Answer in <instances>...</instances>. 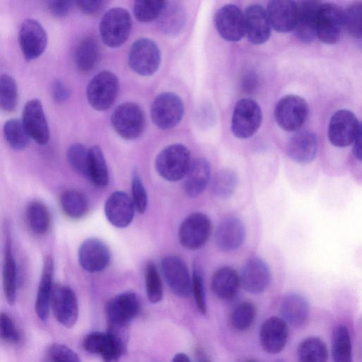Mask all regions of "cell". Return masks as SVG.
<instances>
[{
  "instance_id": "cell-1",
  "label": "cell",
  "mask_w": 362,
  "mask_h": 362,
  "mask_svg": "<svg viewBox=\"0 0 362 362\" xmlns=\"http://www.w3.org/2000/svg\"><path fill=\"white\" fill-rule=\"evenodd\" d=\"M126 328L108 326L106 332H93L83 341L84 349L99 355L104 362H117L126 351Z\"/></svg>"
},
{
  "instance_id": "cell-2",
  "label": "cell",
  "mask_w": 362,
  "mask_h": 362,
  "mask_svg": "<svg viewBox=\"0 0 362 362\" xmlns=\"http://www.w3.org/2000/svg\"><path fill=\"white\" fill-rule=\"evenodd\" d=\"M192 163L188 148L181 144L166 146L156 156L155 168L165 180L176 182L184 178Z\"/></svg>"
},
{
  "instance_id": "cell-3",
  "label": "cell",
  "mask_w": 362,
  "mask_h": 362,
  "mask_svg": "<svg viewBox=\"0 0 362 362\" xmlns=\"http://www.w3.org/2000/svg\"><path fill=\"white\" fill-rule=\"evenodd\" d=\"M132 21L129 11L115 7L108 10L102 17L99 30L103 42L112 48L119 47L128 39Z\"/></svg>"
},
{
  "instance_id": "cell-4",
  "label": "cell",
  "mask_w": 362,
  "mask_h": 362,
  "mask_svg": "<svg viewBox=\"0 0 362 362\" xmlns=\"http://www.w3.org/2000/svg\"><path fill=\"white\" fill-rule=\"evenodd\" d=\"M110 122L116 133L126 140L139 138L145 128V116L142 109L132 102L118 105L111 115Z\"/></svg>"
},
{
  "instance_id": "cell-5",
  "label": "cell",
  "mask_w": 362,
  "mask_h": 362,
  "mask_svg": "<svg viewBox=\"0 0 362 362\" xmlns=\"http://www.w3.org/2000/svg\"><path fill=\"white\" fill-rule=\"evenodd\" d=\"M119 92V81L115 74L104 70L95 75L86 88L90 105L98 111L109 109L115 101Z\"/></svg>"
},
{
  "instance_id": "cell-6",
  "label": "cell",
  "mask_w": 362,
  "mask_h": 362,
  "mask_svg": "<svg viewBox=\"0 0 362 362\" xmlns=\"http://www.w3.org/2000/svg\"><path fill=\"white\" fill-rule=\"evenodd\" d=\"M262 121V112L259 104L253 99L245 98L235 105L230 129L239 139H247L255 134Z\"/></svg>"
},
{
  "instance_id": "cell-7",
  "label": "cell",
  "mask_w": 362,
  "mask_h": 362,
  "mask_svg": "<svg viewBox=\"0 0 362 362\" xmlns=\"http://www.w3.org/2000/svg\"><path fill=\"white\" fill-rule=\"evenodd\" d=\"M183 115V102L179 95L172 92L160 93L151 107L152 121L160 129H170L176 127Z\"/></svg>"
},
{
  "instance_id": "cell-8",
  "label": "cell",
  "mask_w": 362,
  "mask_h": 362,
  "mask_svg": "<svg viewBox=\"0 0 362 362\" xmlns=\"http://www.w3.org/2000/svg\"><path fill=\"white\" fill-rule=\"evenodd\" d=\"M129 67L141 76H151L159 68L160 52L151 39L141 37L132 45L128 54Z\"/></svg>"
},
{
  "instance_id": "cell-9",
  "label": "cell",
  "mask_w": 362,
  "mask_h": 362,
  "mask_svg": "<svg viewBox=\"0 0 362 362\" xmlns=\"http://www.w3.org/2000/svg\"><path fill=\"white\" fill-rule=\"evenodd\" d=\"M308 113L306 101L296 95L282 98L276 104L274 118L277 124L284 130H298L305 122Z\"/></svg>"
},
{
  "instance_id": "cell-10",
  "label": "cell",
  "mask_w": 362,
  "mask_h": 362,
  "mask_svg": "<svg viewBox=\"0 0 362 362\" xmlns=\"http://www.w3.org/2000/svg\"><path fill=\"white\" fill-rule=\"evenodd\" d=\"M141 304L136 293L127 291L110 299L105 308L108 326L127 327L139 313Z\"/></svg>"
},
{
  "instance_id": "cell-11",
  "label": "cell",
  "mask_w": 362,
  "mask_h": 362,
  "mask_svg": "<svg viewBox=\"0 0 362 362\" xmlns=\"http://www.w3.org/2000/svg\"><path fill=\"white\" fill-rule=\"evenodd\" d=\"M211 232L209 218L203 213L196 212L189 215L182 221L179 228L178 238L185 248L194 250L205 245Z\"/></svg>"
},
{
  "instance_id": "cell-12",
  "label": "cell",
  "mask_w": 362,
  "mask_h": 362,
  "mask_svg": "<svg viewBox=\"0 0 362 362\" xmlns=\"http://www.w3.org/2000/svg\"><path fill=\"white\" fill-rule=\"evenodd\" d=\"M50 308L56 320L66 328L76 324L78 315V305L74 291L69 286L54 284Z\"/></svg>"
},
{
  "instance_id": "cell-13",
  "label": "cell",
  "mask_w": 362,
  "mask_h": 362,
  "mask_svg": "<svg viewBox=\"0 0 362 362\" xmlns=\"http://www.w3.org/2000/svg\"><path fill=\"white\" fill-rule=\"evenodd\" d=\"M359 123L355 115L347 110L336 112L329 123L328 139L334 147L344 148L354 143Z\"/></svg>"
},
{
  "instance_id": "cell-14",
  "label": "cell",
  "mask_w": 362,
  "mask_h": 362,
  "mask_svg": "<svg viewBox=\"0 0 362 362\" xmlns=\"http://www.w3.org/2000/svg\"><path fill=\"white\" fill-rule=\"evenodd\" d=\"M214 23L219 35L226 41H240L245 35L244 13L235 4H228L219 8Z\"/></svg>"
},
{
  "instance_id": "cell-15",
  "label": "cell",
  "mask_w": 362,
  "mask_h": 362,
  "mask_svg": "<svg viewBox=\"0 0 362 362\" xmlns=\"http://www.w3.org/2000/svg\"><path fill=\"white\" fill-rule=\"evenodd\" d=\"M18 42L24 58L27 61L34 60L41 56L46 49V31L38 21L27 18L21 25Z\"/></svg>"
},
{
  "instance_id": "cell-16",
  "label": "cell",
  "mask_w": 362,
  "mask_h": 362,
  "mask_svg": "<svg viewBox=\"0 0 362 362\" xmlns=\"http://www.w3.org/2000/svg\"><path fill=\"white\" fill-rule=\"evenodd\" d=\"M163 276L172 292L177 296L185 298L192 292V280L187 267L179 257L169 255L161 261Z\"/></svg>"
},
{
  "instance_id": "cell-17",
  "label": "cell",
  "mask_w": 362,
  "mask_h": 362,
  "mask_svg": "<svg viewBox=\"0 0 362 362\" xmlns=\"http://www.w3.org/2000/svg\"><path fill=\"white\" fill-rule=\"evenodd\" d=\"M21 121L30 138L37 144L45 145L48 142L49 127L42 105L38 99H32L25 103Z\"/></svg>"
},
{
  "instance_id": "cell-18",
  "label": "cell",
  "mask_w": 362,
  "mask_h": 362,
  "mask_svg": "<svg viewBox=\"0 0 362 362\" xmlns=\"http://www.w3.org/2000/svg\"><path fill=\"white\" fill-rule=\"evenodd\" d=\"M110 257V252L106 244L94 238L84 240L78 252L81 267L90 273L103 271L108 266Z\"/></svg>"
},
{
  "instance_id": "cell-19",
  "label": "cell",
  "mask_w": 362,
  "mask_h": 362,
  "mask_svg": "<svg viewBox=\"0 0 362 362\" xmlns=\"http://www.w3.org/2000/svg\"><path fill=\"white\" fill-rule=\"evenodd\" d=\"M344 26L343 12L336 5L322 4L317 16L316 36L327 44H334Z\"/></svg>"
},
{
  "instance_id": "cell-20",
  "label": "cell",
  "mask_w": 362,
  "mask_h": 362,
  "mask_svg": "<svg viewBox=\"0 0 362 362\" xmlns=\"http://www.w3.org/2000/svg\"><path fill=\"white\" fill-rule=\"evenodd\" d=\"M319 144L316 135L309 131L293 134L286 146V153L291 160L301 165L313 163L317 157Z\"/></svg>"
},
{
  "instance_id": "cell-21",
  "label": "cell",
  "mask_w": 362,
  "mask_h": 362,
  "mask_svg": "<svg viewBox=\"0 0 362 362\" xmlns=\"http://www.w3.org/2000/svg\"><path fill=\"white\" fill-rule=\"evenodd\" d=\"M288 334V324L283 318L271 317L260 327L259 338L261 346L268 354H279L284 349Z\"/></svg>"
},
{
  "instance_id": "cell-22",
  "label": "cell",
  "mask_w": 362,
  "mask_h": 362,
  "mask_svg": "<svg viewBox=\"0 0 362 362\" xmlns=\"http://www.w3.org/2000/svg\"><path fill=\"white\" fill-rule=\"evenodd\" d=\"M135 211L132 197L122 191L112 192L105 204V216L117 228L128 226L134 218Z\"/></svg>"
},
{
  "instance_id": "cell-23",
  "label": "cell",
  "mask_w": 362,
  "mask_h": 362,
  "mask_svg": "<svg viewBox=\"0 0 362 362\" xmlns=\"http://www.w3.org/2000/svg\"><path fill=\"white\" fill-rule=\"evenodd\" d=\"M245 35L254 45L267 42L271 34V25L267 11L259 4H252L244 12Z\"/></svg>"
},
{
  "instance_id": "cell-24",
  "label": "cell",
  "mask_w": 362,
  "mask_h": 362,
  "mask_svg": "<svg viewBox=\"0 0 362 362\" xmlns=\"http://www.w3.org/2000/svg\"><path fill=\"white\" fill-rule=\"evenodd\" d=\"M240 278V285L245 291L251 293H260L268 287L271 274L264 261L252 258L245 264Z\"/></svg>"
},
{
  "instance_id": "cell-25",
  "label": "cell",
  "mask_w": 362,
  "mask_h": 362,
  "mask_svg": "<svg viewBox=\"0 0 362 362\" xmlns=\"http://www.w3.org/2000/svg\"><path fill=\"white\" fill-rule=\"evenodd\" d=\"M321 3L315 1H301L298 4L294 32L304 43L312 42L316 36L317 16Z\"/></svg>"
},
{
  "instance_id": "cell-26",
  "label": "cell",
  "mask_w": 362,
  "mask_h": 362,
  "mask_svg": "<svg viewBox=\"0 0 362 362\" xmlns=\"http://www.w3.org/2000/svg\"><path fill=\"white\" fill-rule=\"evenodd\" d=\"M298 4L293 1L274 0L269 2L267 13L271 25L279 33H287L294 29Z\"/></svg>"
},
{
  "instance_id": "cell-27",
  "label": "cell",
  "mask_w": 362,
  "mask_h": 362,
  "mask_svg": "<svg viewBox=\"0 0 362 362\" xmlns=\"http://www.w3.org/2000/svg\"><path fill=\"white\" fill-rule=\"evenodd\" d=\"M245 238V230L242 221L236 217H228L218 226L215 241L218 247L226 252L240 247Z\"/></svg>"
},
{
  "instance_id": "cell-28",
  "label": "cell",
  "mask_w": 362,
  "mask_h": 362,
  "mask_svg": "<svg viewBox=\"0 0 362 362\" xmlns=\"http://www.w3.org/2000/svg\"><path fill=\"white\" fill-rule=\"evenodd\" d=\"M54 262L51 257L44 259L42 272L35 300V313L42 321L49 316L51 297L53 289Z\"/></svg>"
},
{
  "instance_id": "cell-29",
  "label": "cell",
  "mask_w": 362,
  "mask_h": 362,
  "mask_svg": "<svg viewBox=\"0 0 362 362\" xmlns=\"http://www.w3.org/2000/svg\"><path fill=\"white\" fill-rule=\"evenodd\" d=\"M309 311L308 300L299 293H288L281 302L280 313L282 318L293 327H302L307 322Z\"/></svg>"
},
{
  "instance_id": "cell-30",
  "label": "cell",
  "mask_w": 362,
  "mask_h": 362,
  "mask_svg": "<svg viewBox=\"0 0 362 362\" xmlns=\"http://www.w3.org/2000/svg\"><path fill=\"white\" fill-rule=\"evenodd\" d=\"M211 177L209 163L203 158L192 161L185 175L183 188L187 196L197 197L199 196L208 185Z\"/></svg>"
},
{
  "instance_id": "cell-31",
  "label": "cell",
  "mask_w": 362,
  "mask_h": 362,
  "mask_svg": "<svg viewBox=\"0 0 362 362\" xmlns=\"http://www.w3.org/2000/svg\"><path fill=\"white\" fill-rule=\"evenodd\" d=\"M240 285L239 274L230 267H223L216 270L211 281L214 293L218 298L225 300H231L236 296Z\"/></svg>"
},
{
  "instance_id": "cell-32",
  "label": "cell",
  "mask_w": 362,
  "mask_h": 362,
  "mask_svg": "<svg viewBox=\"0 0 362 362\" xmlns=\"http://www.w3.org/2000/svg\"><path fill=\"white\" fill-rule=\"evenodd\" d=\"M100 58L99 45L95 38L86 37L77 45L74 62L78 71L83 74L91 71Z\"/></svg>"
},
{
  "instance_id": "cell-33",
  "label": "cell",
  "mask_w": 362,
  "mask_h": 362,
  "mask_svg": "<svg viewBox=\"0 0 362 362\" xmlns=\"http://www.w3.org/2000/svg\"><path fill=\"white\" fill-rule=\"evenodd\" d=\"M186 21L185 11L179 3L166 1L158 18L160 29L167 35L178 34L184 28Z\"/></svg>"
},
{
  "instance_id": "cell-34",
  "label": "cell",
  "mask_w": 362,
  "mask_h": 362,
  "mask_svg": "<svg viewBox=\"0 0 362 362\" xmlns=\"http://www.w3.org/2000/svg\"><path fill=\"white\" fill-rule=\"evenodd\" d=\"M86 178L98 187H104L109 182V174L106 160L100 147L97 145H94L88 148Z\"/></svg>"
},
{
  "instance_id": "cell-35",
  "label": "cell",
  "mask_w": 362,
  "mask_h": 362,
  "mask_svg": "<svg viewBox=\"0 0 362 362\" xmlns=\"http://www.w3.org/2000/svg\"><path fill=\"white\" fill-rule=\"evenodd\" d=\"M2 276L6 299L8 303L12 305L14 304L16 298L17 270L8 238H7L6 243Z\"/></svg>"
},
{
  "instance_id": "cell-36",
  "label": "cell",
  "mask_w": 362,
  "mask_h": 362,
  "mask_svg": "<svg viewBox=\"0 0 362 362\" xmlns=\"http://www.w3.org/2000/svg\"><path fill=\"white\" fill-rule=\"evenodd\" d=\"M297 356L298 362H327L328 351L321 339L311 337L300 343Z\"/></svg>"
},
{
  "instance_id": "cell-37",
  "label": "cell",
  "mask_w": 362,
  "mask_h": 362,
  "mask_svg": "<svg viewBox=\"0 0 362 362\" xmlns=\"http://www.w3.org/2000/svg\"><path fill=\"white\" fill-rule=\"evenodd\" d=\"M26 221L29 228L35 233H46L51 223L48 209L42 202L33 201L27 206L25 211Z\"/></svg>"
},
{
  "instance_id": "cell-38",
  "label": "cell",
  "mask_w": 362,
  "mask_h": 362,
  "mask_svg": "<svg viewBox=\"0 0 362 362\" xmlns=\"http://www.w3.org/2000/svg\"><path fill=\"white\" fill-rule=\"evenodd\" d=\"M332 355L334 362H352L351 340L347 327L339 325L332 339Z\"/></svg>"
},
{
  "instance_id": "cell-39",
  "label": "cell",
  "mask_w": 362,
  "mask_h": 362,
  "mask_svg": "<svg viewBox=\"0 0 362 362\" xmlns=\"http://www.w3.org/2000/svg\"><path fill=\"white\" fill-rule=\"evenodd\" d=\"M60 204L63 212L68 217L74 219L83 217L88 208L86 196L76 189L64 191L60 197Z\"/></svg>"
},
{
  "instance_id": "cell-40",
  "label": "cell",
  "mask_w": 362,
  "mask_h": 362,
  "mask_svg": "<svg viewBox=\"0 0 362 362\" xmlns=\"http://www.w3.org/2000/svg\"><path fill=\"white\" fill-rule=\"evenodd\" d=\"M238 183V177L234 170L229 168L221 169L212 178L211 192L218 198L227 199L234 193Z\"/></svg>"
},
{
  "instance_id": "cell-41",
  "label": "cell",
  "mask_w": 362,
  "mask_h": 362,
  "mask_svg": "<svg viewBox=\"0 0 362 362\" xmlns=\"http://www.w3.org/2000/svg\"><path fill=\"white\" fill-rule=\"evenodd\" d=\"M3 132L7 143L12 148L20 151L27 146L30 136L21 120L16 118L7 120L4 124Z\"/></svg>"
},
{
  "instance_id": "cell-42",
  "label": "cell",
  "mask_w": 362,
  "mask_h": 362,
  "mask_svg": "<svg viewBox=\"0 0 362 362\" xmlns=\"http://www.w3.org/2000/svg\"><path fill=\"white\" fill-rule=\"evenodd\" d=\"M18 104V88L15 79L7 74L0 76V105L5 112H13Z\"/></svg>"
},
{
  "instance_id": "cell-43",
  "label": "cell",
  "mask_w": 362,
  "mask_h": 362,
  "mask_svg": "<svg viewBox=\"0 0 362 362\" xmlns=\"http://www.w3.org/2000/svg\"><path fill=\"white\" fill-rule=\"evenodd\" d=\"M146 293L152 303L160 302L163 296L162 281L156 265L148 262L145 267Z\"/></svg>"
},
{
  "instance_id": "cell-44",
  "label": "cell",
  "mask_w": 362,
  "mask_h": 362,
  "mask_svg": "<svg viewBox=\"0 0 362 362\" xmlns=\"http://www.w3.org/2000/svg\"><path fill=\"white\" fill-rule=\"evenodd\" d=\"M256 315L255 305L250 302L238 304L231 312L230 321L238 331H245L252 324Z\"/></svg>"
},
{
  "instance_id": "cell-45",
  "label": "cell",
  "mask_w": 362,
  "mask_h": 362,
  "mask_svg": "<svg viewBox=\"0 0 362 362\" xmlns=\"http://www.w3.org/2000/svg\"><path fill=\"white\" fill-rule=\"evenodd\" d=\"M165 4V1H136L134 4L133 13L139 21L151 22L158 19Z\"/></svg>"
},
{
  "instance_id": "cell-46",
  "label": "cell",
  "mask_w": 362,
  "mask_h": 362,
  "mask_svg": "<svg viewBox=\"0 0 362 362\" xmlns=\"http://www.w3.org/2000/svg\"><path fill=\"white\" fill-rule=\"evenodd\" d=\"M344 26L350 35L362 39V3L349 5L343 12Z\"/></svg>"
},
{
  "instance_id": "cell-47",
  "label": "cell",
  "mask_w": 362,
  "mask_h": 362,
  "mask_svg": "<svg viewBox=\"0 0 362 362\" xmlns=\"http://www.w3.org/2000/svg\"><path fill=\"white\" fill-rule=\"evenodd\" d=\"M66 157L69 164L78 173L87 177L88 149L79 143L69 146Z\"/></svg>"
},
{
  "instance_id": "cell-48",
  "label": "cell",
  "mask_w": 362,
  "mask_h": 362,
  "mask_svg": "<svg viewBox=\"0 0 362 362\" xmlns=\"http://www.w3.org/2000/svg\"><path fill=\"white\" fill-rule=\"evenodd\" d=\"M192 291L199 312L205 315L206 313V302L204 286L203 274L199 263L195 261L193 265L192 279Z\"/></svg>"
},
{
  "instance_id": "cell-49",
  "label": "cell",
  "mask_w": 362,
  "mask_h": 362,
  "mask_svg": "<svg viewBox=\"0 0 362 362\" xmlns=\"http://www.w3.org/2000/svg\"><path fill=\"white\" fill-rule=\"evenodd\" d=\"M352 156L354 165L350 168L352 179L358 184L362 185V122L353 143Z\"/></svg>"
},
{
  "instance_id": "cell-50",
  "label": "cell",
  "mask_w": 362,
  "mask_h": 362,
  "mask_svg": "<svg viewBox=\"0 0 362 362\" xmlns=\"http://www.w3.org/2000/svg\"><path fill=\"white\" fill-rule=\"evenodd\" d=\"M132 199L136 211L139 214L146 211L148 206V196L139 175L134 171L132 177Z\"/></svg>"
},
{
  "instance_id": "cell-51",
  "label": "cell",
  "mask_w": 362,
  "mask_h": 362,
  "mask_svg": "<svg viewBox=\"0 0 362 362\" xmlns=\"http://www.w3.org/2000/svg\"><path fill=\"white\" fill-rule=\"evenodd\" d=\"M0 335L4 341L10 344H18L21 340V334L14 322L4 313L0 315Z\"/></svg>"
},
{
  "instance_id": "cell-52",
  "label": "cell",
  "mask_w": 362,
  "mask_h": 362,
  "mask_svg": "<svg viewBox=\"0 0 362 362\" xmlns=\"http://www.w3.org/2000/svg\"><path fill=\"white\" fill-rule=\"evenodd\" d=\"M48 355L52 362H81L78 356L64 344H54L50 346Z\"/></svg>"
},
{
  "instance_id": "cell-53",
  "label": "cell",
  "mask_w": 362,
  "mask_h": 362,
  "mask_svg": "<svg viewBox=\"0 0 362 362\" xmlns=\"http://www.w3.org/2000/svg\"><path fill=\"white\" fill-rule=\"evenodd\" d=\"M76 2L71 1H50L47 3L49 11L56 17H65L72 11Z\"/></svg>"
},
{
  "instance_id": "cell-54",
  "label": "cell",
  "mask_w": 362,
  "mask_h": 362,
  "mask_svg": "<svg viewBox=\"0 0 362 362\" xmlns=\"http://www.w3.org/2000/svg\"><path fill=\"white\" fill-rule=\"evenodd\" d=\"M105 1H78L76 6L87 16H94L99 13L105 7Z\"/></svg>"
},
{
  "instance_id": "cell-55",
  "label": "cell",
  "mask_w": 362,
  "mask_h": 362,
  "mask_svg": "<svg viewBox=\"0 0 362 362\" xmlns=\"http://www.w3.org/2000/svg\"><path fill=\"white\" fill-rule=\"evenodd\" d=\"M51 94L57 103H63L69 99L70 90L62 81L56 80L52 84Z\"/></svg>"
},
{
  "instance_id": "cell-56",
  "label": "cell",
  "mask_w": 362,
  "mask_h": 362,
  "mask_svg": "<svg viewBox=\"0 0 362 362\" xmlns=\"http://www.w3.org/2000/svg\"><path fill=\"white\" fill-rule=\"evenodd\" d=\"M258 85V78L255 72L249 71L243 78L242 86L245 92L252 93Z\"/></svg>"
},
{
  "instance_id": "cell-57",
  "label": "cell",
  "mask_w": 362,
  "mask_h": 362,
  "mask_svg": "<svg viewBox=\"0 0 362 362\" xmlns=\"http://www.w3.org/2000/svg\"><path fill=\"white\" fill-rule=\"evenodd\" d=\"M195 356L197 362H211L205 352L200 348L196 349Z\"/></svg>"
},
{
  "instance_id": "cell-58",
  "label": "cell",
  "mask_w": 362,
  "mask_h": 362,
  "mask_svg": "<svg viewBox=\"0 0 362 362\" xmlns=\"http://www.w3.org/2000/svg\"><path fill=\"white\" fill-rule=\"evenodd\" d=\"M172 362H191V361L185 354L177 353L174 356Z\"/></svg>"
},
{
  "instance_id": "cell-59",
  "label": "cell",
  "mask_w": 362,
  "mask_h": 362,
  "mask_svg": "<svg viewBox=\"0 0 362 362\" xmlns=\"http://www.w3.org/2000/svg\"><path fill=\"white\" fill-rule=\"evenodd\" d=\"M276 362H285V361H284L283 360H278Z\"/></svg>"
},
{
  "instance_id": "cell-60",
  "label": "cell",
  "mask_w": 362,
  "mask_h": 362,
  "mask_svg": "<svg viewBox=\"0 0 362 362\" xmlns=\"http://www.w3.org/2000/svg\"><path fill=\"white\" fill-rule=\"evenodd\" d=\"M248 362H255V361H249Z\"/></svg>"
}]
</instances>
